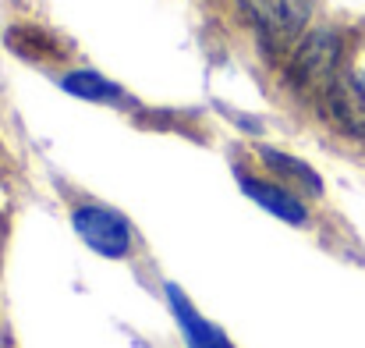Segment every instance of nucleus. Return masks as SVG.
I'll list each match as a JSON object with an SVG mask.
<instances>
[{
  "label": "nucleus",
  "mask_w": 365,
  "mask_h": 348,
  "mask_svg": "<svg viewBox=\"0 0 365 348\" xmlns=\"http://www.w3.org/2000/svg\"><path fill=\"white\" fill-rule=\"evenodd\" d=\"M238 11L269 50L298 46L309 21V0H238Z\"/></svg>",
  "instance_id": "obj_2"
},
{
  "label": "nucleus",
  "mask_w": 365,
  "mask_h": 348,
  "mask_svg": "<svg viewBox=\"0 0 365 348\" xmlns=\"http://www.w3.org/2000/svg\"><path fill=\"white\" fill-rule=\"evenodd\" d=\"M71 224H75L78 238L93 252H100L107 259H121V256H128V249H131V228H128V221H124L121 214L110 210V207L86 203V207H78L71 214Z\"/></svg>",
  "instance_id": "obj_3"
},
{
  "label": "nucleus",
  "mask_w": 365,
  "mask_h": 348,
  "mask_svg": "<svg viewBox=\"0 0 365 348\" xmlns=\"http://www.w3.org/2000/svg\"><path fill=\"white\" fill-rule=\"evenodd\" d=\"M167 302H170V313H174V320H178V327H181L188 348H235L231 338H227L217 324H210V320L185 299L181 288L167 284Z\"/></svg>",
  "instance_id": "obj_5"
},
{
  "label": "nucleus",
  "mask_w": 365,
  "mask_h": 348,
  "mask_svg": "<svg viewBox=\"0 0 365 348\" xmlns=\"http://www.w3.org/2000/svg\"><path fill=\"white\" fill-rule=\"evenodd\" d=\"M238 182H242V192L252 199V203H259L262 210H269L273 217H280V221H287V224H305L309 221V210H305V203L287 189V185H277V182H259V178H248V174H238Z\"/></svg>",
  "instance_id": "obj_6"
},
{
  "label": "nucleus",
  "mask_w": 365,
  "mask_h": 348,
  "mask_svg": "<svg viewBox=\"0 0 365 348\" xmlns=\"http://www.w3.org/2000/svg\"><path fill=\"white\" fill-rule=\"evenodd\" d=\"M341 71V36L330 29H319L312 36H305L287 64V82L305 93V96H323V89L337 79Z\"/></svg>",
  "instance_id": "obj_1"
},
{
  "label": "nucleus",
  "mask_w": 365,
  "mask_h": 348,
  "mask_svg": "<svg viewBox=\"0 0 365 348\" xmlns=\"http://www.w3.org/2000/svg\"><path fill=\"white\" fill-rule=\"evenodd\" d=\"M61 86H64L71 96L89 100V104H121L124 100L121 86H114L110 79H103L100 71H89V68H82V71H68V75L61 79Z\"/></svg>",
  "instance_id": "obj_8"
},
{
  "label": "nucleus",
  "mask_w": 365,
  "mask_h": 348,
  "mask_svg": "<svg viewBox=\"0 0 365 348\" xmlns=\"http://www.w3.org/2000/svg\"><path fill=\"white\" fill-rule=\"evenodd\" d=\"M319 107H323V114L330 117L344 135L365 139V86L355 75H348V71L341 68L337 79L323 89Z\"/></svg>",
  "instance_id": "obj_4"
},
{
  "label": "nucleus",
  "mask_w": 365,
  "mask_h": 348,
  "mask_svg": "<svg viewBox=\"0 0 365 348\" xmlns=\"http://www.w3.org/2000/svg\"><path fill=\"white\" fill-rule=\"evenodd\" d=\"M259 156H262V164H266L280 182H287L291 192H309V196H319V192H323V178H319L305 160H298V156H291V153H280V149H269V146H262Z\"/></svg>",
  "instance_id": "obj_7"
}]
</instances>
